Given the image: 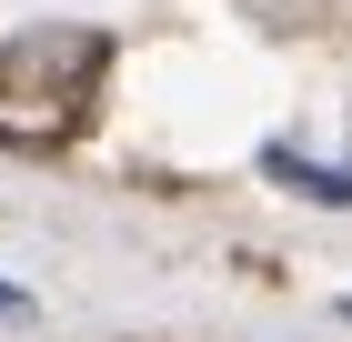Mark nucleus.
I'll list each match as a JSON object with an SVG mask.
<instances>
[{"label": "nucleus", "mask_w": 352, "mask_h": 342, "mask_svg": "<svg viewBox=\"0 0 352 342\" xmlns=\"http://www.w3.org/2000/svg\"><path fill=\"white\" fill-rule=\"evenodd\" d=\"M262 171H272L282 191H312V202H352V161H302L292 141H272V151H262Z\"/></svg>", "instance_id": "nucleus-1"}, {"label": "nucleus", "mask_w": 352, "mask_h": 342, "mask_svg": "<svg viewBox=\"0 0 352 342\" xmlns=\"http://www.w3.org/2000/svg\"><path fill=\"white\" fill-rule=\"evenodd\" d=\"M0 312H21V292H10V282H0Z\"/></svg>", "instance_id": "nucleus-2"}, {"label": "nucleus", "mask_w": 352, "mask_h": 342, "mask_svg": "<svg viewBox=\"0 0 352 342\" xmlns=\"http://www.w3.org/2000/svg\"><path fill=\"white\" fill-rule=\"evenodd\" d=\"M342 312H352V302H342Z\"/></svg>", "instance_id": "nucleus-3"}]
</instances>
